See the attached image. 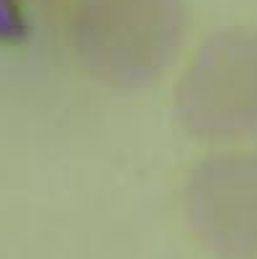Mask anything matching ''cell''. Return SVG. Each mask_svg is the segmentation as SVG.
Here are the masks:
<instances>
[{"mask_svg": "<svg viewBox=\"0 0 257 259\" xmlns=\"http://www.w3.org/2000/svg\"><path fill=\"white\" fill-rule=\"evenodd\" d=\"M188 28L186 0H72L67 47L93 82L139 93L172 69Z\"/></svg>", "mask_w": 257, "mask_h": 259, "instance_id": "1", "label": "cell"}, {"mask_svg": "<svg viewBox=\"0 0 257 259\" xmlns=\"http://www.w3.org/2000/svg\"><path fill=\"white\" fill-rule=\"evenodd\" d=\"M175 116L198 141H257V28L227 26L196 47L175 85Z\"/></svg>", "mask_w": 257, "mask_h": 259, "instance_id": "2", "label": "cell"}, {"mask_svg": "<svg viewBox=\"0 0 257 259\" xmlns=\"http://www.w3.org/2000/svg\"><path fill=\"white\" fill-rule=\"evenodd\" d=\"M182 215L216 259H257V149H227L193 164Z\"/></svg>", "mask_w": 257, "mask_h": 259, "instance_id": "3", "label": "cell"}, {"mask_svg": "<svg viewBox=\"0 0 257 259\" xmlns=\"http://www.w3.org/2000/svg\"><path fill=\"white\" fill-rule=\"evenodd\" d=\"M31 3H39V6H54V3H62V0H31Z\"/></svg>", "mask_w": 257, "mask_h": 259, "instance_id": "4", "label": "cell"}]
</instances>
